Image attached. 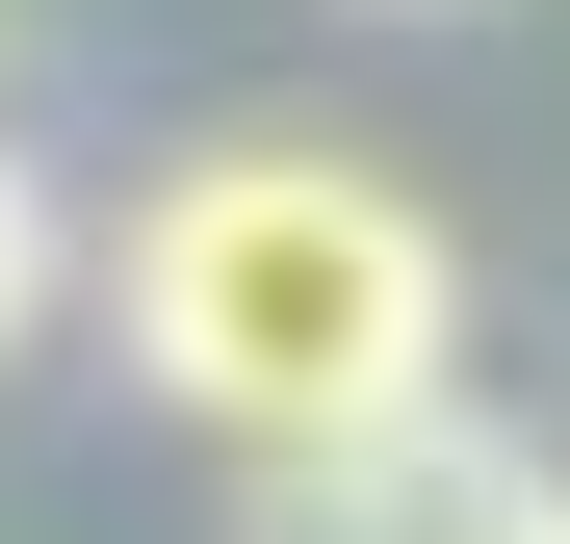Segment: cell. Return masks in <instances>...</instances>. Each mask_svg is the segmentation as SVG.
<instances>
[{"instance_id": "1", "label": "cell", "mask_w": 570, "mask_h": 544, "mask_svg": "<svg viewBox=\"0 0 570 544\" xmlns=\"http://www.w3.org/2000/svg\"><path fill=\"white\" fill-rule=\"evenodd\" d=\"M105 311H130V389H181L234 467H285V441L441 415V363H466V234L415 208V181L312 156V130H208V156L130 208Z\"/></svg>"}, {"instance_id": "2", "label": "cell", "mask_w": 570, "mask_h": 544, "mask_svg": "<svg viewBox=\"0 0 570 544\" xmlns=\"http://www.w3.org/2000/svg\"><path fill=\"white\" fill-rule=\"evenodd\" d=\"M234 544H544V467H519L493 415L285 441V467H234Z\"/></svg>"}, {"instance_id": "3", "label": "cell", "mask_w": 570, "mask_h": 544, "mask_svg": "<svg viewBox=\"0 0 570 544\" xmlns=\"http://www.w3.org/2000/svg\"><path fill=\"white\" fill-rule=\"evenodd\" d=\"M52 286H78V234H52V181H27V156H0V363L52 337Z\"/></svg>"}, {"instance_id": "4", "label": "cell", "mask_w": 570, "mask_h": 544, "mask_svg": "<svg viewBox=\"0 0 570 544\" xmlns=\"http://www.w3.org/2000/svg\"><path fill=\"white\" fill-rule=\"evenodd\" d=\"M544 544H570V493H544Z\"/></svg>"}]
</instances>
